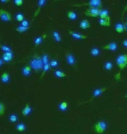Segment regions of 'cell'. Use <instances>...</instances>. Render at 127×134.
<instances>
[{
	"instance_id": "obj_1",
	"label": "cell",
	"mask_w": 127,
	"mask_h": 134,
	"mask_svg": "<svg viewBox=\"0 0 127 134\" xmlns=\"http://www.w3.org/2000/svg\"><path fill=\"white\" fill-rule=\"evenodd\" d=\"M29 65L31 68V70H34L36 72L42 71L43 68H44V64H43L42 58L37 54H35L33 57L31 58Z\"/></svg>"
},
{
	"instance_id": "obj_2",
	"label": "cell",
	"mask_w": 127,
	"mask_h": 134,
	"mask_svg": "<svg viewBox=\"0 0 127 134\" xmlns=\"http://www.w3.org/2000/svg\"><path fill=\"white\" fill-rule=\"evenodd\" d=\"M107 129V124L106 122L100 120V121L97 122L95 125H93V130L94 132L98 134H103Z\"/></svg>"
},
{
	"instance_id": "obj_3",
	"label": "cell",
	"mask_w": 127,
	"mask_h": 134,
	"mask_svg": "<svg viewBox=\"0 0 127 134\" xmlns=\"http://www.w3.org/2000/svg\"><path fill=\"white\" fill-rule=\"evenodd\" d=\"M116 64L120 70H124L127 66V54L118 55L116 58Z\"/></svg>"
},
{
	"instance_id": "obj_4",
	"label": "cell",
	"mask_w": 127,
	"mask_h": 134,
	"mask_svg": "<svg viewBox=\"0 0 127 134\" xmlns=\"http://www.w3.org/2000/svg\"><path fill=\"white\" fill-rule=\"evenodd\" d=\"M76 6H82V5H87L90 8H98V9H100L99 7L102 6V2L100 0H91L90 2L88 3H83V4H74Z\"/></svg>"
},
{
	"instance_id": "obj_5",
	"label": "cell",
	"mask_w": 127,
	"mask_h": 134,
	"mask_svg": "<svg viewBox=\"0 0 127 134\" xmlns=\"http://www.w3.org/2000/svg\"><path fill=\"white\" fill-rule=\"evenodd\" d=\"M99 13H100V9H98V8H88L84 12V14L91 18H97L99 17Z\"/></svg>"
},
{
	"instance_id": "obj_6",
	"label": "cell",
	"mask_w": 127,
	"mask_h": 134,
	"mask_svg": "<svg viewBox=\"0 0 127 134\" xmlns=\"http://www.w3.org/2000/svg\"><path fill=\"white\" fill-rule=\"evenodd\" d=\"M0 19L4 22H10L12 19V14L6 10L0 9Z\"/></svg>"
},
{
	"instance_id": "obj_7",
	"label": "cell",
	"mask_w": 127,
	"mask_h": 134,
	"mask_svg": "<svg viewBox=\"0 0 127 134\" xmlns=\"http://www.w3.org/2000/svg\"><path fill=\"white\" fill-rule=\"evenodd\" d=\"M106 90H107V87H102V88H98V89H96L95 91H94L91 98L90 100H88L87 102H91L93 99H95L97 97H98V96H100L102 93H104Z\"/></svg>"
},
{
	"instance_id": "obj_8",
	"label": "cell",
	"mask_w": 127,
	"mask_h": 134,
	"mask_svg": "<svg viewBox=\"0 0 127 134\" xmlns=\"http://www.w3.org/2000/svg\"><path fill=\"white\" fill-rule=\"evenodd\" d=\"M65 58H66V61L68 63V65H71V66H74L76 65V58H75L74 55L71 54V53H66L65 55Z\"/></svg>"
},
{
	"instance_id": "obj_9",
	"label": "cell",
	"mask_w": 127,
	"mask_h": 134,
	"mask_svg": "<svg viewBox=\"0 0 127 134\" xmlns=\"http://www.w3.org/2000/svg\"><path fill=\"white\" fill-rule=\"evenodd\" d=\"M13 58V52H4L2 56V59L4 63H9Z\"/></svg>"
},
{
	"instance_id": "obj_10",
	"label": "cell",
	"mask_w": 127,
	"mask_h": 134,
	"mask_svg": "<svg viewBox=\"0 0 127 134\" xmlns=\"http://www.w3.org/2000/svg\"><path fill=\"white\" fill-rule=\"evenodd\" d=\"M104 49L107 50V51H112V52H116V51L118 50V44H116V43H114V42L109 43L108 44L104 45Z\"/></svg>"
},
{
	"instance_id": "obj_11",
	"label": "cell",
	"mask_w": 127,
	"mask_h": 134,
	"mask_svg": "<svg viewBox=\"0 0 127 134\" xmlns=\"http://www.w3.org/2000/svg\"><path fill=\"white\" fill-rule=\"evenodd\" d=\"M68 32H69V34L71 35L72 37H74V38H76V39H86L88 37L87 36H85V35H83V34L75 32V31H69Z\"/></svg>"
},
{
	"instance_id": "obj_12",
	"label": "cell",
	"mask_w": 127,
	"mask_h": 134,
	"mask_svg": "<svg viewBox=\"0 0 127 134\" xmlns=\"http://www.w3.org/2000/svg\"><path fill=\"white\" fill-rule=\"evenodd\" d=\"M79 27L82 29V30H88V29L91 27V24L89 22V20L83 19L79 23Z\"/></svg>"
},
{
	"instance_id": "obj_13",
	"label": "cell",
	"mask_w": 127,
	"mask_h": 134,
	"mask_svg": "<svg viewBox=\"0 0 127 134\" xmlns=\"http://www.w3.org/2000/svg\"><path fill=\"white\" fill-rule=\"evenodd\" d=\"M0 80H1L2 83L4 84H8L10 80V76L8 72H4L2 75H1V77H0Z\"/></svg>"
},
{
	"instance_id": "obj_14",
	"label": "cell",
	"mask_w": 127,
	"mask_h": 134,
	"mask_svg": "<svg viewBox=\"0 0 127 134\" xmlns=\"http://www.w3.org/2000/svg\"><path fill=\"white\" fill-rule=\"evenodd\" d=\"M98 23H99V25H102V26L109 27V26L111 25V18H110V17H108V18H103V19H99Z\"/></svg>"
},
{
	"instance_id": "obj_15",
	"label": "cell",
	"mask_w": 127,
	"mask_h": 134,
	"mask_svg": "<svg viewBox=\"0 0 127 134\" xmlns=\"http://www.w3.org/2000/svg\"><path fill=\"white\" fill-rule=\"evenodd\" d=\"M31 107L30 106V104L28 103H27L25 104V106L24 107V109L22 110V115L24 117H27L31 114Z\"/></svg>"
},
{
	"instance_id": "obj_16",
	"label": "cell",
	"mask_w": 127,
	"mask_h": 134,
	"mask_svg": "<svg viewBox=\"0 0 127 134\" xmlns=\"http://www.w3.org/2000/svg\"><path fill=\"white\" fill-rule=\"evenodd\" d=\"M22 74L25 77H29L31 74V68L30 65H25L22 68Z\"/></svg>"
},
{
	"instance_id": "obj_17",
	"label": "cell",
	"mask_w": 127,
	"mask_h": 134,
	"mask_svg": "<svg viewBox=\"0 0 127 134\" xmlns=\"http://www.w3.org/2000/svg\"><path fill=\"white\" fill-rule=\"evenodd\" d=\"M52 37H53V39H54V41L57 42V43H59V42H61V35L60 33L58 32V31H52Z\"/></svg>"
},
{
	"instance_id": "obj_18",
	"label": "cell",
	"mask_w": 127,
	"mask_h": 134,
	"mask_svg": "<svg viewBox=\"0 0 127 134\" xmlns=\"http://www.w3.org/2000/svg\"><path fill=\"white\" fill-rule=\"evenodd\" d=\"M115 30L118 33H123L124 31H125V25L121 23H118L115 26Z\"/></svg>"
},
{
	"instance_id": "obj_19",
	"label": "cell",
	"mask_w": 127,
	"mask_h": 134,
	"mask_svg": "<svg viewBox=\"0 0 127 134\" xmlns=\"http://www.w3.org/2000/svg\"><path fill=\"white\" fill-rule=\"evenodd\" d=\"M67 18H68L69 19L73 21V20H76L78 18V15L76 12H73V10H69V12H67Z\"/></svg>"
},
{
	"instance_id": "obj_20",
	"label": "cell",
	"mask_w": 127,
	"mask_h": 134,
	"mask_svg": "<svg viewBox=\"0 0 127 134\" xmlns=\"http://www.w3.org/2000/svg\"><path fill=\"white\" fill-rule=\"evenodd\" d=\"M67 108H68V103L65 101H64V102H61L60 104H59V105H58V109L60 110V111H65Z\"/></svg>"
},
{
	"instance_id": "obj_21",
	"label": "cell",
	"mask_w": 127,
	"mask_h": 134,
	"mask_svg": "<svg viewBox=\"0 0 127 134\" xmlns=\"http://www.w3.org/2000/svg\"><path fill=\"white\" fill-rule=\"evenodd\" d=\"M51 70V66H50V64H46V65H44V68L42 70V74H41V79H43L45 76V74L46 73L47 71H49Z\"/></svg>"
},
{
	"instance_id": "obj_22",
	"label": "cell",
	"mask_w": 127,
	"mask_h": 134,
	"mask_svg": "<svg viewBox=\"0 0 127 134\" xmlns=\"http://www.w3.org/2000/svg\"><path fill=\"white\" fill-rule=\"evenodd\" d=\"M25 129H26V125L24 123H19V124L16 125V130L18 132H24V131H25Z\"/></svg>"
},
{
	"instance_id": "obj_23",
	"label": "cell",
	"mask_w": 127,
	"mask_h": 134,
	"mask_svg": "<svg viewBox=\"0 0 127 134\" xmlns=\"http://www.w3.org/2000/svg\"><path fill=\"white\" fill-rule=\"evenodd\" d=\"M44 37H45V36H40V37H37L35 38L34 40V44H35V46H38L39 44H42L43 42V39H44Z\"/></svg>"
},
{
	"instance_id": "obj_24",
	"label": "cell",
	"mask_w": 127,
	"mask_h": 134,
	"mask_svg": "<svg viewBox=\"0 0 127 134\" xmlns=\"http://www.w3.org/2000/svg\"><path fill=\"white\" fill-rule=\"evenodd\" d=\"M99 17H100V19H103V18H108V17H109V12H108L107 10H100Z\"/></svg>"
},
{
	"instance_id": "obj_25",
	"label": "cell",
	"mask_w": 127,
	"mask_h": 134,
	"mask_svg": "<svg viewBox=\"0 0 127 134\" xmlns=\"http://www.w3.org/2000/svg\"><path fill=\"white\" fill-rule=\"evenodd\" d=\"M46 4V1H45V0H40V1H38L37 2V5H38V9L37 10V12H35V15H34V17H36V16L37 15V13L39 12V10H41V8H42V6L44 4Z\"/></svg>"
},
{
	"instance_id": "obj_26",
	"label": "cell",
	"mask_w": 127,
	"mask_h": 134,
	"mask_svg": "<svg viewBox=\"0 0 127 134\" xmlns=\"http://www.w3.org/2000/svg\"><path fill=\"white\" fill-rule=\"evenodd\" d=\"M54 74H55L56 77H59V79H64V77H66V74L64 73V72L61 71H58V70H57V71H54Z\"/></svg>"
},
{
	"instance_id": "obj_27",
	"label": "cell",
	"mask_w": 127,
	"mask_h": 134,
	"mask_svg": "<svg viewBox=\"0 0 127 134\" xmlns=\"http://www.w3.org/2000/svg\"><path fill=\"white\" fill-rule=\"evenodd\" d=\"M91 54L92 55L93 57H98V56L100 54V51H99L98 48L93 47V48H91Z\"/></svg>"
},
{
	"instance_id": "obj_28",
	"label": "cell",
	"mask_w": 127,
	"mask_h": 134,
	"mask_svg": "<svg viewBox=\"0 0 127 134\" xmlns=\"http://www.w3.org/2000/svg\"><path fill=\"white\" fill-rule=\"evenodd\" d=\"M30 29V27H24V26L20 25V26H18V27H16L15 31H18V32L19 33H23V32H25V31H27Z\"/></svg>"
},
{
	"instance_id": "obj_29",
	"label": "cell",
	"mask_w": 127,
	"mask_h": 134,
	"mask_svg": "<svg viewBox=\"0 0 127 134\" xmlns=\"http://www.w3.org/2000/svg\"><path fill=\"white\" fill-rule=\"evenodd\" d=\"M104 69L107 70V71H112V68H113V64L112 62H111V61H106V62L104 63Z\"/></svg>"
},
{
	"instance_id": "obj_30",
	"label": "cell",
	"mask_w": 127,
	"mask_h": 134,
	"mask_svg": "<svg viewBox=\"0 0 127 134\" xmlns=\"http://www.w3.org/2000/svg\"><path fill=\"white\" fill-rule=\"evenodd\" d=\"M0 49H1L3 52H12V48L9 47V46H7V45L0 44Z\"/></svg>"
},
{
	"instance_id": "obj_31",
	"label": "cell",
	"mask_w": 127,
	"mask_h": 134,
	"mask_svg": "<svg viewBox=\"0 0 127 134\" xmlns=\"http://www.w3.org/2000/svg\"><path fill=\"white\" fill-rule=\"evenodd\" d=\"M18 117L16 114H10L9 116V120H10V122H12V123H16L18 121Z\"/></svg>"
},
{
	"instance_id": "obj_32",
	"label": "cell",
	"mask_w": 127,
	"mask_h": 134,
	"mask_svg": "<svg viewBox=\"0 0 127 134\" xmlns=\"http://www.w3.org/2000/svg\"><path fill=\"white\" fill-rule=\"evenodd\" d=\"M5 109H6V106L4 103L0 102V116H3L5 112Z\"/></svg>"
},
{
	"instance_id": "obj_33",
	"label": "cell",
	"mask_w": 127,
	"mask_h": 134,
	"mask_svg": "<svg viewBox=\"0 0 127 134\" xmlns=\"http://www.w3.org/2000/svg\"><path fill=\"white\" fill-rule=\"evenodd\" d=\"M15 18L18 22H23V21L25 20V18H24V15L22 14V13H17Z\"/></svg>"
},
{
	"instance_id": "obj_34",
	"label": "cell",
	"mask_w": 127,
	"mask_h": 134,
	"mask_svg": "<svg viewBox=\"0 0 127 134\" xmlns=\"http://www.w3.org/2000/svg\"><path fill=\"white\" fill-rule=\"evenodd\" d=\"M41 58H42V61H43V64H44V65L49 64V58H48V55L47 54H44Z\"/></svg>"
},
{
	"instance_id": "obj_35",
	"label": "cell",
	"mask_w": 127,
	"mask_h": 134,
	"mask_svg": "<svg viewBox=\"0 0 127 134\" xmlns=\"http://www.w3.org/2000/svg\"><path fill=\"white\" fill-rule=\"evenodd\" d=\"M50 64V66H51V68H54V67H57L58 65V60H56V59H53V60H51L49 62Z\"/></svg>"
},
{
	"instance_id": "obj_36",
	"label": "cell",
	"mask_w": 127,
	"mask_h": 134,
	"mask_svg": "<svg viewBox=\"0 0 127 134\" xmlns=\"http://www.w3.org/2000/svg\"><path fill=\"white\" fill-rule=\"evenodd\" d=\"M21 25L24 26V27H30V23L28 20H24L23 22H21Z\"/></svg>"
},
{
	"instance_id": "obj_37",
	"label": "cell",
	"mask_w": 127,
	"mask_h": 134,
	"mask_svg": "<svg viewBox=\"0 0 127 134\" xmlns=\"http://www.w3.org/2000/svg\"><path fill=\"white\" fill-rule=\"evenodd\" d=\"M23 0H15L14 1V4L17 5V6H21L23 4Z\"/></svg>"
},
{
	"instance_id": "obj_38",
	"label": "cell",
	"mask_w": 127,
	"mask_h": 134,
	"mask_svg": "<svg viewBox=\"0 0 127 134\" xmlns=\"http://www.w3.org/2000/svg\"><path fill=\"white\" fill-rule=\"evenodd\" d=\"M123 45H124L125 47L127 48V39H125V40L123 41Z\"/></svg>"
},
{
	"instance_id": "obj_39",
	"label": "cell",
	"mask_w": 127,
	"mask_h": 134,
	"mask_svg": "<svg viewBox=\"0 0 127 134\" xmlns=\"http://www.w3.org/2000/svg\"><path fill=\"white\" fill-rule=\"evenodd\" d=\"M4 61H3V59H2V58H0V67H1L2 65H4Z\"/></svg>"
},
{
	"instance_id": "obj_40",
	"label": "cell",
	"mask_w": 127,
	"mask_h": 134,
	"mask_svg": "<svg viewBox=\"0 0 127 134\" xmlns=\"http://www.w3.org/2000/svg\"><path fill=\"white\" fill-rule=\"evenodd\" d=\"M0 3H3V4H7V3H10V1H9V0H6V1H3V0H1Z\"/></svg>"
},
{
	"instance_id": "obj_41",
	"label": "cell",
	"mask_w": 127,
	"mask_h": 134,
	"mask_svg": "<svg viewBox=\"0 0 127 134\" xmlns=\"http://www.w3.org/2000/svg\"><path fill=\"white\" fill-rule=\"evenodd\" d=\"M126 10H127V4H126L125 8V9H124V10H123V14H124V13H125V12H126Z\"/></svg>"
},
{
	"instance_id": "obj_42",
	"label": "cell",
	"mask_w": 127,
	"mask_h": 134,
	"mask_svg": "<svg viewBox=\"0 0 127 134\" xmlns=\"http://www.w3.org/2000/svg\"><path fill=\"white\" fill-rule=\"evenodd\" d=\"M125 30H126V31H127V23L125 25Z\"/></svg>"
},
{
	"instance_id": "obj_43",
	"label": "cell",
	"mask_w": 127,
	"mask_h": 134,
	"mask_svg": "<svg viewBox=\"0 0 127 134\" xmlns=\"http://www.w3.org/2000/svg\"><path fill=\"white\" fill-rule=\"evenodd\" d=\"M125 98H127V93H126V95H125Z\"/></svg>"
}]
</instances>
